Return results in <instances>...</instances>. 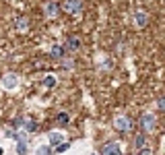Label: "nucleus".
Listing matches in <instances>:
<instances>
[{
	"label": "nucleus",
	"mask_w": 165,
	"mask_h": 155,
	"mask_svg": "<svg viewBox=\"0 0 165 155\" xmlns=\"http://www.w3.org/2000/svg\"><path fill=\"white\" fill-rule=\"evenodd\" d=\"M62 8L66 12H70V15H79L82 11V0H66Z\"/></svg>",
	"instance_id": "obj_1"
},
{
	"label": "nucleus",
	"mask_w": 165,
	"mask_h": 155,
	"mask_svg": "<svg viewBox=\"0 0 165 155\" xmlns=\"http://www.w3.org/2000/svg\"><path fill=\"white\" fill-rule=\"evenodd\" d=\"M101 155H120V145L116 141H109V143L103 145L101 149Z\"/></svg>",
	"instance_id": "obj_2"
},
{
	"label": "nucleus",
	"mask_w": 165,
	"mask_h": 155,
	"mask_svg": "<svg viewBox=\"0 0 165 155\" xmlns=\"http://www.w3.org/2000/svg\"><path fill=\"white\" fill-rule=\"evenodd\" d=\"M141 126L144 130H153L155 128V116L153 114H142L141 116Z\"/></svg>",
	"instance_id": "obj_3"
},
{
	"label": "nucleus",
	"mask_w": 165,
	"mask_h": 155,
	"mask_svg": "<svg viewBox=\"0 0 165 155\" xmlns=\"http://www.w3.org/2000/svg\"><path fill=\"white\" fill-rule=\"evenodd\" d=\"M2 85H4V87H6V89H15V87H17V85H19V79H17V74H6V77H4V79H2Z\"/></svg>",
	"instance_id": "obj_4"
},
{
	"label": "nucleus",
	"mask_w": 165,
	"mask_h": 155,
	"mask_svg": "<svg viewBox=\"0 0 165 155\" xmlns=\"http://www.w3.org/2000/svg\"><path fill=\"white\" fill-rule=\"evenodd\" d=\"M116 128H118V130H128V128H130V122H128V118H124V116L116 118Z\"/></svg>",
	"instance_id": "obj_5"
},
{
	"label": "nucleus",
	"mask_w": 165,
	"mask_h": 155,
	"mask_svg": "<svg viewBox=\"0 0 165 155\" xmlns=\"http://www.w3.org/2000/svg\"><path fill=\"white\" fill-rule=\"evenodd\" d=\"M46 15L47 17H56V15H58V4H56V2H47L46 4Z\"/></svg>",
	"instance_id": "obj_6"
},
{
	"label": "nucleus",
	"mask_w": 165,
	"mask_h": 155,
	"mask_svg": "<svg viewBox=\"0 0 165 155\" xmlns=\"http://www.w3.org/2000/svg\"><path fill=\"white\" fill-rule=\"evenodd\" d=\"M134 21H136V25H138V27H144V25H147V21H149V17H147L144 12H136V15H134Z\"/></svg>",
	"instance_id": "obj_7"
},
{
	"label": "nucleus",
	"mask_w": 165,
	"mask_h": 155,
	"mask_svg": "<svg viewBox=\"0 0 165 155\" xmlns=\"http://www.w3.org/2000/svg\"><path fill=\"white\" fill-rule=\"evenodd\" d=\"M47 139H50V145H60L62 143V134H60V132H50Z\"/></svg>",
	"instance_id": "obj_8"
},
{
	"label": "nucleus",
	"mask_w": 165,
	"mask_h": 155,
	"mask_svg": "<svg viewBox=\"0 0 165 155\" xmlns=\"http://www.w3.org/2000/svg\"><path fill=\"white\" fill-rule=\"evenodd\" d=\"M17 29H21V31H25V29H27V19H25V17L17 19Z\"/></svg>",
	"instance_id": "obj_9"
},
{
	"label": "nucleus",
	"mask_w": 165,
	"mask_h": 155,
	"mask_svg": "<svg viewBox=\"0 0 165 155\" xmlns=\"http://www.w3.org/2000/svg\"><path fill=\"white\" fill-rule=\"evenodd\" d=\"M58 124L60 126H66L68 124V114H58Z\"/></svg>",
	"instance_id": "obj_10"
},
{
	"label": "nucleus",
	"mask_w": 165,
	"mask_h": 155,
	"mask_svg": "<svg viewBox=\"0 0 165 155\" xmlns=\"http://www.w3.org/2000/svg\"><path fill=\"white\" fill-rule=\"evenodd\" d=\"M37 155H50V145H41L37 149Z\"/></svg>",
	"instance_id": "obj_11"
},
{
	"label": "nucleus",
	"mask_w": 165,
	"mask_h": 155,
	"mask_svg": "<svg viewBox=\"0 0 165 155\" xmlns=\"http://www.w3.org/2000/svg\"><path fill=\"white\" fill-rule=\"evenodd\" d=\"M44 85H46V87H54V85H56V79H54V77H46V79H44Z\"/></svg>",
	"instance_id": "obj_12"
},
{
	"label": "nucleus",
	"mask_w": 165,
	"mask_h": 155,
	"mask_svg": "<svg viewBox=\"0 0 165 155\" xmlns=\"http://www.w3.org/2000/svg\"><path fill=\"white\" fill-rule=\"evenodd\" d=\"M17 151H19V155H25V151H27V145H25V141H19V147H17Z\"/></svg>",
	"instance_id": "obj_13"
},
{
	"label": "nucleus",
	"mask_w": 165,
	"mask_h": 155,
	"mask_svg": "<svg viewBox=\"0 0 165 155\" xmlns=\"http://www.w3.org/2000/svg\"><path fill=\"white\" fill-rule=\"evenodd\" d=\"M25 128H27L29 132H35V130H37V124H35V122H29V124H27Z\"/></svg>",
	"instance_id": "obj_14"
},
{
	"label": "nucleus",
	"mask_w": 165,
	"mask_h": 155,
	"mask_svg": "<svg viewBox=\"0 0 165 155\" xmlns=\"http://www.w3.org/2000/svg\"><path fill=\"white\" fill-rule=\"evenodd\" d=\"M68 46H70V48H79V39H76V37H70Z\"/></svg>",
	"instance_id": "obj_15"
},
{
	"label": "nucleus",
	"mask_w": 165,
	"mask_h": 155,
	"mask_svg": "<svg viewBox=\"0 0 165 155\" xmlns=\"http://www.w3.org/2000/svg\"><path fill=\"white\" fill-rule=\"evenodd\" d=\"M66 149H68V143H60L58 145V153H64Z\"/></svg>",
	"instance_id": "obj_16"
},
{
	"label": "nucleus",
	"mask_w": 165,
	"mask_h": 155,
	"mask_svg": "<svg viewBox=\"0 0 165 155\" xmlns=\"http://www.w3.org/2000/svg\"><path fill=\"white\" fill-rule=\"evenodd\" d=\"M142 145H144V137L138 134V137H136V147H142Z\"/></svg>",
	"instance_id": "obj_17"
},
{
	"label": "nucleus",
	"mask_w": 165,
	"mask_h": 155,
	"mask_svg": "<svg viewBox=\"0 0 165 155\" xmlns=\"http://www.w3.org/2000/svg\"><path fill=\"white\" fill-rule=\"evenodd\" d=\"M52 54H54V56H62V48H52Z\"/></svg>",
	"instance_id": "obj_18"
},
{
	"label": "nucleus",
	"mask_w": 165,
	"mask_h": 155,
	"mask_svg": "<svg viewBox=\"0 0 165 155\" xmlns=\"http://www.w3.org/2000/svg\"><path fill=\"white\" fill-rule=\"evenodd\" d=\"M0 155H2V147H0Z\"/></svg>",
	"instance_id": "obj_19"
}]
</instances>
